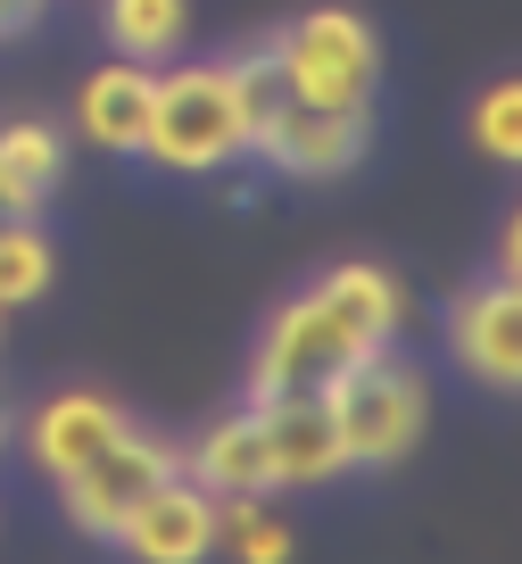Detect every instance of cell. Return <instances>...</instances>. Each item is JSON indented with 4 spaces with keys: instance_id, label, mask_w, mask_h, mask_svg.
I'll use <instances>...</instances> for the list:
<instances>
[{
    "instance_id": "ac0fdd59",
    "label": "cell",
    "mask_w": 522,
    "mask_h": 564,
    "mask_svg": "<svg viewBox=\"0 0 522 564\" xmlns=\"http://www.w3.org/2000/svg\"><path fill=\"white\" fill-rule=\"evenodd\" d=\"M51 9V0H0V42H18V34H34V18Z\"/></svg>"
},
{
    "instance_id": "7a4b0ae2",
    "label": "cell",
    "mask_w": 522,
    "mask_h": 564,
    "mask_svg": "<svg viewBox=\"0 0 522 564\" xmlns=\"http://www.w3.org/2000/svg\"><path fill=\"white\" fill-rule=\"evenodd\" d=\"M141 159H157V175H216V166L249 159V117L232 100L225 58H192V67L157 75Z\"/></svg>"
},
{
    "instance_id": "ba28073f",
    "label": "cell",
    "mask_w": 522,
    "mask_h": 564,
    "mask_svg": "<svg viewBox=\"0 0 522 564\" xmlns=\"http://www.w3.org/2000/svg\"><path fill=\"white\" fill-rule=\"evenodd\" d=\"M216 523H225V498L199 490V481L174 465L133 507V523L117 531V547H133L141 564H199V556H216Z\"/></svg>"
},
{
    "instance_id": "5bb4252c",
    "label": "cell",
    "mask_w": 522,
    "mask_h": 564,
    "mask_svg": "<svg viewBox=\"0 0 522 564\" xmlns=\"http://www.w3.org/2000/svg\"><path fill=\"white\" fill-rule=\"evenodd\" d=\"M100 25L117 42V58H141V67H166L192 34V9L183 0H100Z\"/></svg>"
},
{
    "instance_id": "8992f818",
    "label": "cell",
    "mask_w": 522,
    "mask_h": 564,
    "mask_svg": "<svg viewBox=\"0 0 522 564\" xmlns=\"http://www.w3.org/2000/svg\"><path fill=\"white\" fill-rule=\"evenodd\" d=\"M174 465H183V448H166V441H150V432H133V423H124L100 457H84L75 474H58V507H67L75 531L117 540V531L133 523V507L174 474Z\"/></svg>"
},
{
    "instance_id": "30bf717a",
    "label": "cell",
    "mask_w": 522,
    "mask_h": 564,
    "mask_svg": "<svg viewBox=\"0 0 522 564\" xmlns=\"http://www.w3.org/2000/svg\"><path fill=\"white\" fill-rule=\"evenodd\" d=\"M150 91H157V67H141V58L91 67L84 91H75V133L117 150V159H141V141H150Z\"/></svg>"
},
{
    "instance_id": "3957f363",
    "label": "cell",
    "mask_w": 522,
    "mask_h": 564,
    "mask_svg": "<svg viewBox=\"0 0 522 564\" xmlns=\"http://www.w3.org/2000/svg\"><path fill=\"white\" fill-rule=\"evenodd\" d=\"M324 406H331V432H340V457L366 465V474H382V465L415 457L423 415H432V390H423V373L382 340V349H366L348 373H331Z\"/></svg>"
},
{
    "instance_id": "9c48e42d",
    "label": "cell",
    "mask_w": 522,
    "mask_h": 564,
    "mask_svg": "<svg viewBox=\"0 0 522 564\" xmlns=\"http://www.w3.org/2000/svg\"><path fill=\"white\" fill-rule=\"evenodd\" d=\"M249 406H258V441H265V474H274V490H315V481L348 474L324 399H249Z\"/></svg>"
},
{
    "instance_id": "4fadbf2b",
    "label": "cell",
    "mask_w": 522,
    "mask_h": 564,
    "mask_svg": "<svg viewBox=\"0 0 522 564\" xmlns=\"http://www.w3.org/2000/svg\"><path fill=\"white\" fill-rule=\"evenodd\" d=\"M67 175V133L51 117H0V216H34Z\"/></svg>"
},
{
    "instance_id": "d6986e66",
    "label": "cell",
    "mask_w": 522,
    "mask_h": 564,
    "mask_svg": "<svg viewBox=\"0 0 522 564\" xmlns=\"http://www.w3.org/2000/svg\"><path fill=\"white\" fill-rule=\"evenodd\" d=\"M514 265H522V225L505 216V232H498V274H514Z\"/></svg>"
},
{
    "instance_id": "9a60e30c",
    "label": "cell",
    "mask_w": 522,
    "mask_h": 564,
    "mask_svg": "<svg viewBox=\"0 0 522 564\" xmlns=\"http://www.w3.org/2000/svg\"><path fill=\"white\" fill-rule=\"evenodd\" d=\"M58 258H51V232L34 225V216H0V316L9 307H34L42 291H51Z\"/></svg>"
},
{
    "instance_id": "2e32d148",
    "label": "cell",
    "mask_w": 522,
    "mask_h": 564,
    "mask_svg": "<svg viewBox=\"0 0 522 564\" xmlns=\"http://www.w3.org/2000/svg\"><path fill=\"white\" fill-rule=\"evenodd\" d=\"M216 547H232L241 564H282L298 556V540L265 514V498H225V523H216Z\"/></svg>"
},
{
    "instance_id": "8fae6325",
    "label": "cell",
    "mask_w": 522,
    "mask_h": 564,
    "mask_svg": "<svg viewBox=\"0 0 522 564\" xmlns=\"http://www.w3.org/2000/svg\"><path fill=\"white\" fill-rule=\"evenodd\" d=\"M124 423H133V415H124L117 399H100V390H58V399L34 406V423H25V448H34V465L58 481V474H75L84 457H100V448L117 441Z\"/></svg>"
},
{
    "instance_id": "277c9868",
    "label": "cell",
    "mask_w": 522,
    "mask_h": 564,
    "mask_svg": "<svg viewBox=\"0 0 522 564\" xmlns=\"http://www.w3.org/2000/svg\"><path fill=\"white\" fill-rule=\"evenodd\" d=\"M274 51H282L291 91H307V100H324V108H373L382 42H373V25L357 18V9H307L298 25L274 34Z\"/></svg>"
},
{
    "instance_id": "52a82bcc",
    "label": "cell",
    "mask_w": 522,
    "mask_h": 564,
    "mask_svg": "<svg viewBox=\"0 0 522 564\" xmlns=\"http://www.w3.org/2000/svg\"><path fill=\"white\" fill-rule=\"evenodd\" d=\"M448 357L481 390H522V291L514 274H481L448 300Z\"/></svg>"
},
{
    "instance_id": "ffe728a7",
    "label": "cell",
    "mask_w": 522,
    "mask_h": 564,
    "mask_svg": "<svg viewBox=\"0 0 522 564\" xmlns=\"http://www.w3.org/2000/svg\"><path fill=\"white\" fill-rule=\"evenodd\" d=\"M0 448H9V406H0Z\"/></svg>"
},
{
    "instance_id": "6da1fadb",
    "label": "cell",
    "mask_w": 522,
    "mask_h": 564,
    "mask_svg": "<svg viewBox=\"0 0 522 564\" xmlns=\"http://www.w3.org/2000/svg\"><path fill=\"white\" fill-rule=\"evenodd\" d=\"M406 324V291L390 265L373 258H340L265 316L258 349H249V399H324L331 373H348L366 349L399 340Z\"/></svg>"
},
{
    "instance_id": "5b68a950",
    "label": "cell",
    "mask_w": 522,
    "mask_h": 564,
    "mask_svg": "<svg viewBox=\"0 0 522 564\" xmlns=\"http://www.w3.org/2000/svg\"><path fill=\"white\" fill-rule=\"evenodd\" d=\"M366 150H373V108H324L307 91H291L249 133V159H265L291 183H340L348 166H366Z\"/></svg>"
},
{
    "instance_id": "e0dca14e",
    "label": "cell",
    "mask_w": 522,
    "mask_h": 564,
    "mask_svg": "<svg viewBox=\"0 0 522 564\" xmlns=\"http://www.w3.org/2000/svg\"><path fill=\"white\" fill-rule=\"evenodd\" d=\"M472 150H481L489 166L522 159V84H514V75H498V84L472 100Z\"/></svg>"
},
{
    "instance_id": "7c38bea8",
    "label": "cell",
    "mask_w": 522,
    "mask_h": 564,
    "mask_svg": "<svg viewBox=\"0 0 522 564\" xmlns=\"http://www.w3.org/2000/svg\"><path fill=\"white\" fill-rule=\"evenodd\" d=\"M183 474L216 498H274V474H265V441H258V406H232L183 448Z\"/></svg>"
}]
</instances>
